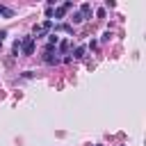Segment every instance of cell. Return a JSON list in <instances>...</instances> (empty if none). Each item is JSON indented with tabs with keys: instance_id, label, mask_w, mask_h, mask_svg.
Here are the masks:
<instances>
[{
	"instance_id": "cell-1",
	"label": "cell",
	"mask_w": 146,
	"mask_h": 146,
	"mask_svg": "<svg viewBox=\"0 0 146 146\" xmlns=\"http://www.w3.org/2000/svg\"><path fill=\"white\" fill-rule=\"evenodd\" d=\"M21 52L23 55H32L34 52V39L32 36H23L21 39Z\"/></svg>"
},
{
	"instance_id": "cell-2",
	"label": "cell",
	"mask_w": 146,
	"mask_h": 146,
	"mask_svg": "<svg viewBox=\"0 0 146 146\" xmlns=\"http://www.w3.org/2000/svg\"><path fill=\"white\" fill-rule=\"evenodd\" d=\"M52 48H55V46H46V55H43V62H46V64H57V62H59V57L52 55Z\"/></svg>"
},
{
	"instance_id": "cell-3",
	"label": "cell",
	"mask_w": 146,
	"mask_h": 146,
	"mask_svg": "<svg viewBox=\"0 0 146 146\" xmlns=\"http://www.w3.org/2000/svg\"><path fill=\"white\" fill-rule=\"evenodd\" d=\"M80 14H82V18H89V16H91V5L84 2V5L80 7Z\"/></svg>"
},
{
	"instance_id": "cell-4",
	"label": "cell",
	"mask_w": 146,
	"mask_h": 146,
	"mask_svg": "<svg viewBox=\"0 0 146 146\" xmlns=\"http://www.w3.org/2000/svg\"><path fill=\"white\" fill-rule=\"evenodd\" d=\"M84 52H87V48H84V46H78V48L73 50V57H75V59H82Z\"/></svg>"
},
{
	"instance_id": "cell-5",
	"label": "cell",
	"mask_w": 146,
	"mask_h": 146,
	"mask_svg": "<svg viewBox=\"0 0 146 146\" xmlns=\"http://www.w3.org/2000/svg\"><path fill=\"white\" fill-rule=\"evenodd\" d=\"M46 32H48V30H46L43 25H36V27H34V36H32V39H36V36H43Z\"/></svg>"
},
{
	"instance_id": "cell-6",
	"label": "cell",
	"mask_w": 146,
	"mask_h": 146,
	"mask_svg": "<svg viewBox=\"0 0 146 146\" xmlns=\"http://www.w3.org/2000/svg\"><path fill=\"white\" fill-rule=\"evenodd\" d=\"M52 14H55V18H64V14H66V9H64V7H57V9L52 11Z\"/></svg>"
},
{
	"instance_id": "cell-7",
	"label": "cell",
	"mask_w": 146,
	"mask_h": 146,
	"mask_svg": "<svg viewBox=\"0 0 146 146\" xmlns=\"http://www.w3.org/2000/svg\"><path fill=\"white\" fill-rule=\"evenodd\" d=\"M0 16H5V18H11V16H14V11H11V9H7V7H2Z\"/></svg>"
},
{
	"instance_id": "cell-8",
	"label": "cell",
	"mask_w": 146,
	"mask_h": 146,
	"mask_svg": "<svg viewBox=\"0 0 146 146\" xmlns=\"http://www.w3.org/2000/svg\"><path fill=\"white\" fill-rule=\"evenodd\" d=\"M71 21H73V23H75V25H78V23H82V21H84V18H82V14H80V11H75V14H73V18H71Z\"/></svg>"
},
{
	"instance_id": "cell-9",
	"label": "cell",
	"mask_w": 146,
	"mask_h": 146,
	"mask_svg": "<svg viewBox=\"0 0 146 146\" xmlns=\"http://www.w3.org/2000/svg\"><path fill=\"white\" fill-rule=\"evenodd\" d=\"M48 39H50V43H48V46H55V43L59 41V36H57V32H52V34H50Z\"/></svg>"
},
{
	"instance_id": "cell-10",
	"label": "cell",
	"mask_w": 146,
	"mask_h": 146,
	"mask_svg": "<svg viewBox=\"0 0 146 146\" xmlns=\"http://www.w3.org/2000/svg\"><path fill=\"white\" fill-rule=\"evenodd\" d=\"M59 50H62V52H66V50H68V41H66V39H64V41H59Z\"/></svg>"
},
{
	"instance_id": "cell-11",
	"label": "cell",
	"mask_w": 146,
	"mask_h": 146,
	"mask_svg": "<svg viewBox=\"0 0 146 146\" xmlns=\"http://www.w3.org/2000/svg\"><path fill=\"white\" fill-rule=\"evenodd\" d=\"M96 16H98V18H105V9H103V7H100V9H96Z\"/></svg>"
},
{
	"instance_id": "cell-12",
	"label": "cell",
	"mask_w": 146,
	"mask_h": 146,
	"mask_svg": "<svg viewBox=\"0 0 146 146\" xmlns=\"http://www.w3.org/2000/svg\"><path fill=\"white\" fill-rule=\"evenodd\" d=\"M0 11H2V5H0Z\"/></svg>"
}]
</instances>
